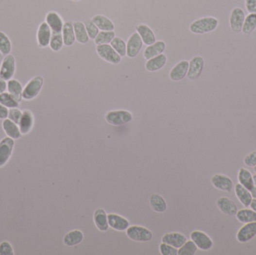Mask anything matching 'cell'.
<instances>
[{"instance_id":"cell-1","label":"cell","mask_w":256,"mask_h":255,"mask_svg":"<svg viewBox=\"0 0 256 255\" xmlns=\"http://www.w3.org/2000/svg\"><path fill=\"white\" fill-rule=\"evenodd\" d=\"M219 20L214 17H204L193 21L189 26L191 33L197 34L210 33L217 30Z\"/></svg>"},{"instance_id":"cell-2","label":"cell","mask_w":256,"mask_h":255,"mask_svg":"<svg viewBox=\"0 0 256 255\" xmlns=\"http://www.w3.org/2000/svg\"><path fill=\"white\" fill-rule=\"evenodd\" d=\"M127 238L134 242H147L152 240L153 234L143 226L131 225L126 230Z\"/></svg>"},{"instance_id":"cell-3","label":"cell","mask_w":256,"mask_h":255,"mask_svg":"<svg viewBox=\"0 0 256 255\" xmlns=\"http://www.w3.org/2000/svg\"><path fill=\"white\" fill-rule=\"evenodd\" d=\"M44 80L41 76H36L26 83L23 91V99L32 101L38 97L44 85Z\"/></svg>"},{"instance_id":"cell-4","label":"cell","mask_w":256,"mask_h":255,"mask_svg":"<svg viewBox=\"0 0 256 255\" xmlns=\"http://www.w3.org/2000/svg\"><path fill=\"white\" fill-rule=\"evenodd\" d=\"M108 124L113 126H122L132 120L133 116L131 112L126 110L109 111L105 116Z\"/></svg>"},{"instance_id":"cell-5","label":"cell","mask_w":256,"mask_h":255,"mask_svg":"<svg viewBox=\"0 0 256 255\" xmlns=\"http://www.w3.org/2000/svg\"><path fill=\"white\" fill-rule=\"evenodd\" d=\"M16 70V60L12 54L4 56L0 65V79L8 81L13 79Z\"/></svg>"},{"instance_id":"cell-6","label":"cell","mask_w":256,"mask_h":255,"mask_svg":"<svg viewBox=\"0 0 256 255\" xmlns=\"http://www.w3.org/2000/svg\"><path fill=\"white\" fill-rule=\"evenodd\" d=\"M97 53L100 57L109 63L118 65L121 60V57L109 44L97 45Z\"/></svg>"},{"instance_id":"cell-7","label":"cell","mask_w":256,"mask_h":255,"mask_svg":"<svg viewBox=\"0 0 256 255\" xmlns=\"http://www.w3.org/2000/svg\"><path fill=\"white\" fill-rule=\"evenodd\" d=\"M190 239L193 241L198 249L207 252L214 246V242L207 234L201 231H194L190 234Z\"/></svg>"},{"instance_id":"cell-8","label":"cell","mask_w":256,"mask_h":255,"mask_svg":"<svg viewBox=\"0 0 256 255\" xmlns=\"http://www.w3.org/2000/svg\"><path fill=\"white\" fill-rule=\"evenodd\" d=\"M211 183L214 188L228 193H231L235 187L232 179L222 174H216L213 175L211 178Z\"/></svg>"},{"instance_id":"cell-9","label":"cell","mask_w":256,"mask_h":255,"mask_svg":"<svg viewBox=\"0 0 256 255\" xmlns=\"http://www.w3.org/2000/svg\"><path fill=\"white\" fill-rule=\"evenodd\" d=\"M15 148V141L10 137H5L0 141V168L3 167L10 159Z\"/></svg>"},{"instance_id":"cell-10","label":"cell","mask_w":256,"mask_h":255,"mask_svg":"<svg viewBox=\"0 0 256 255\" xmlns=\"http://www.w3.org/2000/svg\"><path fill=\"white\" fill-rule=\"evenodd\" d=\"M245 17L246 15L244 11L241 8L236 7L232 9L229 16V25L233 33H241Z\"/></svg>"},{"instance_id":"cell-11","label":"cell","mask_w":256,"mask_h":255,"mask_svg":"<svg viewBox=\"0 0 256 255\" xmlns=\"http://www.w3.org/2000/svg\"><path fill=\"white\" fill-rule=\"evenodd\" d=\"M204 67V59L200 55H196L189 62V69L187 77L190 80H197L203 73Z\"/></svg>"},{"instance_id":"cell-12","label":"cell","mask_w":256,"mask_h":255,"mask_svg":"<svg viewBox=\"0 0 256 255\" xmlns=\"http://www.w3.org/2000/svg\"><path fill=\"white\" fill-rule=\"evenodd\" d=\"M51 36H52V30L51 28L45 21L42 22L38 26L36 34L38 47L40 48L48 47L51 41Z\"/></svg>"},{"instance_id":"cell-13","label":"cell","mask_w":256,"mask_h":255,"mask_svg":"<svg viewBox=\"0 0 256 255\" xmlns=\"http://www.w3.org/2000/svg\"><path fill=\"white\" fill-rule=\"evenodd\" d=\"M143 42L140 35L137 33H133L127 43V55L133 59L137 57L142 49Z\"/></svg>"},{"instance_id":"cell-14","label":"cell","mask_w":256,"mask_h":255,"mask_svg":"<svg viewBox=\"0 0 256 255\" xmlns=\"http://www.w3.org/2000/svg\"><path fill=\"white\" fill-rule=\"evenodd\" d=\"M256 236V221L246 223L237 233V240L241 243L249 242Z\"/></svg>"},{"instance_id":"cell-15","label":"cell","mask_w":256,"mask_h":255,"mask_svg":"<svg viewBox=\"0 0 256 255\" xmlns=\"http://www.w3.org/2000/svg\"><path fill=\"white\" fill-rule=\"evenodd\" d=\"M217 207L223 214L228 216H235L239 211V207L235 202L227 197H221L217 200Z\"/></svg>"},{"instance_id":"cell-16","label":"cell","mask_w":256,"mask_h":255,"mask_svg":"<svg viewBox=\"0 0 256 255\" xmlns=\"http://www.w3.org/2000/svg\"><path fill=\"white\" fill-rule=\"evenodd\" d=\"M107 216L109 226L115 231H124L130 226L129 221L120 215L116 214V213H109Z\"/></svg>"},{"instance_id":"cell-17","label":"cell","mask_w":256,"mask_h":255,"mask_svg":"<svg viewBox=\"0 0 256 255\" xmlns=\"http://www.w3.org/2000/svg\"><path fill=\"white\" fill-rule=\"evenodd\" d=\"M189 69V62L182 60L173 67L170 73V80L174 82L182 80L188 74Z\"/></svg>"},{"instance_id":"cell-18","label":"cell","mask_w":256,"mask_h":255,"mask_svg":"<svg viewBox=\"0 0 256 255\" xmlns=\"http://www.w3.org/2000/svg\"><path fill=\"white\" fill-rule=\"evenodd\" d=\"M187 240L188 238L186 236L178 232L167 233L165 235L163 236L161 239L162 242L171 245L176 249L181 247Z\"/></svg>"},{"instance_id":"cell-19","label":"cell","mask_w":256,"mask_h":255,"mask_svg":"<svg viewBox=\"0 0 256 255\" xmlns=\"http://www.w3.org/2000/svg\"><path fill=\"white\" fill-rule=\"evenodd\" d=\"M45 22L52 30V33H62L64 26V21L60 15L57 12H48L45 17Z\"/></svg>"},{"instance_id":"cell-20","label":"cell","mask_w":256,"mask_h":255,"mask_svg":"<svg viewBox=\"0 0 256 255\" xmlns=\"http://www.w3.org/2000/svg\"><path fill=\"white\" fill-rule=\"evenodd\" d=\"M34 122V116L31 111L27 110V109L23 111L21 119L18 124V127L20 129L22 135H27L30 134L33 130Z\"/></svg>"},{"instance_id":"cell-21","label":"cell","mask_w":256,"mask_h":255,"mask_svg":"<svg viewBox=\"0 0 256 255\" xmlns=\"http://www.w3.org/2000/svg\"><path fill=\"white\" fill-rule=\"evenodd\" d=\"M137 33L140 35L142 42L145 45L150 46L156 42V36L152 29L147 25L139 24L136 27Z\"/></svg>"},{"instance_id":"cell-22","label":"cell","mask_w":256,"mask_h":255,"mask_svg":"<svg viewBox=\"0 0 256 255\" xmlns=\"http://www.w3.org/2000/svg\"><path fill=\"white\" fill-rule=\"evenodd\" d=\"M107 213L103 209L98 208L94 212L93 220L96 228L102 232H105L109 229Z\"/></svg>"},{"instance_id":"cell-23","label":"cell","mask_w":256,"mask_h":255,"mask_svg":"<svg viewBox=\"0 0 256 255\" xmlns=\"http://www.w3.org/2000/svg\"><path fill=\"white\" fill-rule=\"evenodd\" d=\"M234 189H235V195H236L237 198L239 199V202L245 207H249L252 200H253V196H252L250 191L245 188L239 183L235 186Z\"/></svg>"},{"instance_id":"cell-24","label":"cell","mask_w":256,"mask_h":255,"mask_svg":"<svg viewBox=\"0 0 256 255\" xmlns=\"http://www.w3.org/2000/svg\"><path fill=\"white\" fill-rule=\"evenodd\" d=\"M84 233L80 230H73L64 236L63 243L68 247H73L79 245L84 240Z\"/></svg>"},{"instance_id":"cell-25","label":"cell","mask_w":256,"mask_h":255,"mask_svg":"<svg viewBox=\"0 0 256 255\" xmlns=\"http://www.w3.org/2000/svg\"><path fill=\"white\" fill-rule=\"evenodd\" d=\"M2 129L7 136L10 137L14 140L21 138L22 134L20 133L18 124L11 120L10 119H4L2 121Z\"/></svg>"},{"instance_id":"cell-26","label":"cell","mask_w":256,"mask_h":255,"mask_svg":"<svg viewBox=\"0 0 256 255\" xmlns=\"http://www.w3.org/2000/svg\"><path fill=\"white\" fill-rule=\"evenodd\" d=\"M166 50V44L164 41H156L154 44L145 48L143 52L144 58L147 60L155 57L157 55L163 54Z\"/></svg>"},{"instance_id":"cell-27","label":"cell","mask_w":256,"mask_h":255,"mask_svg":"<svg viewBox=\"0 0 256 255\" xmlns=\"http://www.w3.org/2000/svg\"><path fill=\"white\" fill-rule=\"evenodd\" d=\"M167 62V55L160 54L148 60L145 64V69L149 72H155L160 70L165 66Z\"/></svg>"},{"instance_id":"cell-28","label":"cell","mask_w":256,"mask_h":255,"mask_svg":"<svg viewBox=\"0 0 256 255\" xmlns=\"http://www.w3.org/2000/svg\"><path fill=\"white\" fill-rule=\"evenodd\" d=\"M62 34L64 45H66V47H70L74 44L76 37L75 34H74V25L71 21H68L64 23Z\"/></svg>"},{"instance_id":"cell-29","label":"cell","mask_w":256,"mask_h":255,"mask_svg":"<svg viewBox=\"0 0 256 255\" xmlns=\"http://www.w3.org/2000/svg\"><path fill=\"white\" fill-rule=\"evenodd\" d=\"M149 205L153 211L156 213H164L167 210V204L165 199L159 195L153 194L149 198Z\"/></svg>"},{"instance_id":"cell-30","label":"cell","mask_w":256,"mask_h":255,"mask_svg":"<svg viewBox=\"0 0 256 255\" xmlns=\"http://www.w3.org/2000/svg\"><path fill=\"white\" fill-rule=\"evenodd\" d=\"M7 90L18 102H21L23 100V88L20 82L15 79L8 80L7 83Z\"/></svg>"},{"instance_id":"cell-31","label":"cell","mask_w":256,"mask_h":255,"mask_svg":"<svg viewBox=\"0 0 256 255\" xmlns=\"http://www.w3.org/2000/svg\"><path fill=\"white\" fill-rule=\"evenodd\" d=\"M238 181L240 184H241L245 188L248 190L251 191L253 187H255L253 183V175L248 169L245 168H240L238 174Z\"/></svg>"},{"instance_id":"cell-32","label":"cell","mask_w":256,"mask_h":255,"mask_svg":"<svg viewBox=\"0 0 256 255\" xmlns=\"http://www.w3.org/2000/svg\"><path fill=\"white\" fill-rule=\"evenodd\" d=\"M91 20L102 31H113L115 29L114 23L109 18L102 15H95Z\"/></svg>"},{"instance_id":"cell-33","label":"cell","mask_w":256,"mask_h":255,"mask_svg":"<svg viewBox=\"0 0 256 255\" xmlns=\"http://www.w3.org/2000/svg\"><path fill=\"white\" fill-rule=\"evenodd\" d=\"M76 41L80 44H85L89 41L88 33L85 29V24L83 22L77 21L73 23Z\"/></svg>"},{"instance_id":"cell-34","label":"cell","mask_w":256,"mask_h":255,"mask_svg":"<svg viewBox=\"0 0 256 255\" xmlns=\"http://www.w3.org/2000/svg\"><path fill=\"white\" fill-rule=\"evenodd\" d=\"M235 216L238 221L243 224L256 221V212L251 208L248 209L246 207V209L239 210Z\"/></svg>"},{"instance_id":"cell-35","label":"cell","mask_w":256,"mask_h":255,"mask_svg":"<svg viewBox=\"0 0 256 255\" xmlns=\"http://www.w3.org/2000/svg\"><path fill=\"white\" fill-rule=\"evenodd\" d=\"M256 29V14H249L245 17L242 33L246 35L252 34Z\"/></svg>"},{"instance_id":"cell-36","label":"cell","mask_w":256,"mask_h":255,"mask_svg":"<svg viewBox=\"0 0 256 255\" xmlns=\"http://www.w3.org/2000/svg\"><path fill=\"white\" fill-rule=\"evenodd\" d=\"M12 50V44L10 38L5 33L0 31V53L5 56L10 54Z\"/></svg>"},{"instance_id":"cell-37","label":"cell","mask_w":256,"mask_h":255,"mask_svg":"<svg viewBox=\"0 0 256 255\" xmlns=\"http://www.w3.org/2000/svg\"><path fill=\"white\" fill-rule=\"evenodd\" d=\"M0 103L8 109L18 108L19 106V102L12 96L10 93L6 92V91L0 94Z\"/></svg>"},{"instance_id":"cell-38","label":"cell","mask_w":256,"mask_h":255,"mask_svg":"<svg viewBox=\"0 0 256 255\" xmlns=\"http://www.w3.org/2000/svg\"><path fill=\"white\" fill-rule=\"evenodd\" d=\"M115 37H116V33L114 31L100 32L97 37H95V43L96 45L108 44L113 41Z\"/></svg>"},{"instance_id":"cell-39","label":"cell","mask_w":256,"mask_h":255,"mask_svg":"<svg viewBox=\"0 0 256 255\" xmlns=\"http://www.w3.org/2000/svg\"><path fill=\"white\" fill-rule=\"evenodd\" d=\"M110 45L121 57H124L127 55V44L121 39V37H115L113 41L110 42Z\"/></svg>"},{"instance_id":"cell-40","label":"cell","mask_w":256,"mask_h":255,"mask_svg":"<svg viewBox=\"0 0 256 255\" xmlns=\"http://www.w3.org/2000/svg\"><path fill=\"white\" fill-rule=\"evenodd\" d=\"M64 45L63 37H62V33H52L51 41H50V47L54 52L62 50Z\"/></svg>"},{"instance_id":"cell-41","label":"cell","mask_w":256,"mask_h":255,"mask_svg":"<svg viewBox=\"0 0 256 255\" xmlns=\"http://www.w3.org/2000/svg\"><path fill=\"white\" fill-rule=\"evenodd\" d=\"M198 248L196 244L191 240H187L184 245L178 250V255H194L197 252Z\"/></svg>"},{"instance_id":"cell-42","label":"cell","mask_w":256,"mask_h":255,"mask_svg":"<svg viewBox=\"0 0 256 255\" xmlns=\"http://www.w3.org/2000/svg\"><path fill=\"white\" fill-rule=\"evenodd\" d=\"M84 24H85V29H86L87 33H88L89 38L95 40V37H97L98 33H100L98 26L91 20H86L84 23Z\"/></svg>"},{"instance_id":"cell-43","label":"cell","mask_w":256,"mask_h":255,"mask_svg":"<svg viewBox=\"0 0 256 255\" xmlns=\"http://www.w3.org/2000/svg\"><path fill=\"white\" fill-rule=\"evenodd\" d=\"M159 251L162 255H178V249L173 247L171 245L162 242L159 246Z\"/></svg>"},{"instance_id":"cell-44","label":"cell","mask_w":256,"mask_h":255,"mask_svg":"<svg viewBox=\"0 0 256 255\" xmlns=\"http://www.w3.org/2000/svg\"><path fill=\"white\" fill-rule=\"evenodd\" d=\"M22 115H23V112L18 108H12L8 110V119L18 124L21 119Z\"/></svg>"},{"instance_id":"cell-45","label":"cell","mask_w":256,"mask_h":255,"mask_svg":"<svg viewBox=\"0 0 256 255\" xmlns=\"http://www.w3.org/2000/svg\"><path fill=\"white\" fill-rule=\"evenodd\" d=\"M13 248L12 245L7 241H3V242L0 243V255H14Z\"/></svg>"},{"instance_id":"cell-46","label":"cell","mask_w":256,"mask_h":255,"mask_svg":"<svg viewBox=\"0 0 256 255\" xmlns=\"http://www.w3.org/2000/svg\"><path fill=\"white\" fill-rule=\"evenodd\" d=\"M243 163L247 167H255L256 166V151L246 155L243 159Z\"/></svg>"},{"instance_id":"cell-47","label":"cell","mask_w":256,"mask_h":255,"mask_svg":"<svg viewBox=\"0 0 256 255\" xmlns=\"http://www.w3.org/2000/svg\"><path fill=\"white\" fill-rule=\"evenodd\" d=\"M245 7L249 14H256V0H245Z\"/></svg>"},{"instance_id":"cell-48","label":"cell","mask_w":256,"mask_h":255,"mask_svg":"<svg viewBox=\"0 0 256 255\" xmlns=\"http://www.w3.org/2000/svg\"><path fill=\"white\" fill-rule=\"evenodd\" d=\"M8 109L0 103V120L8 119Z\"/></svg>"},{"instance_id":"cell-49","label":"cell","mask_w":256,"mask_h":255,"mask_svg":"<svg viewBox=\"0 0 256 255\" xmlns=\"http://www.w3.org/2000/svg\"><path fill=\"white\" fill-rule=\"evenodd\" d=\"M7 90V83L5 80L0 79V94L5 92Z\"/></svg>"},{"instance_id":"cell-50","label":"cell","mask_w":256,"mask_h":255,"mask_svg":"<svg viewBox=\"0 0 256 255\" xmlns=\"http://www.w3.org/2000/svg\"><path fill=\"white\" fill-rule=\"evenodd\" d=\"M250 207L252 210L256 212V199H255V198H253V200H252L251 204L250 205Z\"/></svg>"},{"instance_id":"cell-51","label":"cell","mask_w":256,"mask_h":255,"mask_svg":"<svg viewBox=\"0 0 256 255\" xmlns=\"http://www.w3.org/2000/svg\"><path fill=\"white\" fill-rule=\"evenodd\" d=\"M250 192H251V195L252 196H253V198L256 199V186H255V187H253V189L250 191Z\"/></svg>"},{"instance_id":"cell-52","label":"cell","mask_w":256,"mask_h":255,"mask_svg":"<svg viewBox=\"0 0 256 255\" xmlns=\"http://www.w3.org/2000/svg\"><path fill=\"white\" fill-rule=\"evenodd\" d=\"M253 183H254V185L256 186V173L254 174V175H253Z\"/></svg>"},{"instance_id":"cell-53","label":"cell","mask_w":256,"mask_h":255,"mask_svg":"<svg viewBox=\"0 0 256 255\" xmlns=\"http://www.w3.org/2000/svg\"><path fill=\"white\" fill-rule=\"evenodd\" d=\"M253 169H254L255 173H256V166H255V167H253Z\"/></svg>"},{"instance_id":"cell-54","label":"cell","mask_w":256,"mask_h":255,"mask_svg":"<svg viewBox=\"0 0 256 255\" xmlns=\"http://www.w3.org/2000/svg\"><path fill=\"white\" fill-rule=\"evenodd\" d=\"M73 1H75V2H77V1H80V0H73Z\"/></svg>"}]
</instances>
